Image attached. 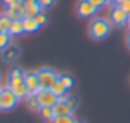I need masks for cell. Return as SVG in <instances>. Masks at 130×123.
<instances>
[{
	"instance_id": "cell-11",
	"label": "cell",
	"mask_w": 130,
	"mask_h": 123,
	"mask_svg": "<svg viewBox=\"0 0 130 123\" xmlns=\"http://www.w3.org/2000/svg\"><path fill=\"white\" fill-rule=\"evenodd\" d=\"M41 10H43V8L40 7V3L36 2V0L25 3V16H28V18H35V16L38 15Z\"/></svg>"
},
{
	"instance_id": "cell-15",
	"label": "cell",
	"mask_w": 130,
	"mask_h": 123,
	"mask_svg": "<svg viewBox=\"0 0 130 123\" xmlns=\"http://www.w3.org/2000/svg\"><path fill=\"white\" fill-rule=\"evenodd\" d=\"M58 80H59L61 84L64 85V89H66L68 92H69L71 89L74 87V79H73L71 76H68V74H59V79H58Z\"/></svg>"
},
{
	"instance_id": "cell-24",
	"label": "cell",
	"mask_w": 130,
	"mask_h": 123,
	"mask_svg": "<svg viewBox=\"0 0 130 123\" xmlns=\"http://www.w3.org/2000/svg\"><path fill=\"white\" fill-rule=\"evenodd\" d=\"M89 2H91L92 5H94L95 8L99 10V8H102V7H104L105 3H107V0H89Z\"/></svg>"
},
{
	"instance_id": "cell-5",
	"label": "cell",
	"mask_w": 130,
	"mask_h": 123,
	"mask_svg": "<svg viewBox=\"0 0 130 123\" xmlns=\"http://www.w3.org/2000/svg\"><path fill=\"white\" fill-rule=\"evenodd\" d=\"M110 22L114 23L115 26H124L130 22V15H127L119 5H115L114 8L110 10Z\"/></svg>"
},
{
	"instance_id": "cell-6",
	"label": "cell",
	"mask_w": 130,
	"mask_h": 123,
	"mask_svg": "<svg viewBox=\"0 0 130 123\" xmlns=\"http://www.w3.org/2000/svg\"><path fill=\"white\" fill-rule=\"evenodd\" d=\"M36 97H38L40 105H41V107H53V105L56 104L58 100H59V97H58V95L54 94L51 89H46V90H40L38 94H36Z\"/></svg>"
},
{
	"instance_id": "cell-4",
	"label": "cell",
	"mask_w": 130,
	"mask_h": 123,
	"mask_svg": "<svg viewBox=\"0 0 130 123\" xmlns=\"http://www.w3.org/2000/svg\"><path fill=\"white\" fill-rule=\"evenodd\" d=\"M5 15L8 16V18H12L13 22H17V20H23V18H25V3H23L22 0H18V2L8 5L7 10H5Z\"/></svg>"
},
{
	"instance_id": "cell-14",
	"label": "cell",
	"mask_w": 130,
	"mask_h": 123,
	"mask_svg": "<svg viewBox=\"0 0 130 123\" xmlns=\"http://www.w3.org/2000/svg\"><path fill=\"white\" fill-rule=\"evenodd\" d=\"M8 33H10L12 36H20V35H23V33H25V28H23V22H22V20H17V22H13V25L10 26Z\"/></svg>"
},
{
	"instance_id": "cell-20",
	"label": "cell",
	"mask_w": 130,
	"mask_h": 123,
	"mask_svg": "<svg viewBox=\"0 0 130 123\" xmlns=\"http://www.w3.org/2000/svg\"><path fill=\"white\" fill-rule=\"evenodd\" d=\"M63 100H66L68 104L71 105V107H73V110H76V107H77V104H79V100H77L76 97H74V95H71V94H66V95H63Z\"/></svg>"
},
{
	"instance_id": "cell-22",
	"label": "cell",
	"mask_w": 130,
	"mask_h": 123,
	"mask_svg": "<svg viewBox=\"0 0 130 123\" xmlns=\"http://www.w3.org/2000/svg\"><path fill=\"white\" fill-rule=\"evenodd\" d=\"M36 2L40 3V7H41L43 10H46V8H50V7H53L56 0H36Z\"/></svg>"
},
{
	"instance_id": "cell-25",
	"label": "cell",
	"mask_w": 130,
	"mask_h": 123,
	"mask_svg": "<svg viewBox=\"0 0 130 123\" xmlns=\"http://www.w3.org/2000/svg\"><path fill=\"white\" fill-rule=\"evenodd\" d=\"M2 2H3V5H7V7H8V5H12V3L18 2V0H2Z\"/></svg>"
},
{
	"instance_id": "cell-12",
	"label": "cell",
	"mask_w": 130,
	"mask_h": 123,
	"mask_svg": "<svg viewBox=\"0 0 130 123\" xmlns=\"http://www.w3.org/2000/svg\"><path fill=\"white\" fill-rule=\"evenodd\" d=\"M25 104H26V108H28L30 112H40V108H41L36 94H30L28 97L25 98Z\"/></svg>"
},
{
	"instance_id": "cell-9",
	"label": "cell",
	"mask_w": 130,
	"mask_h": 123,
	"mask_svg": "<svg viewBox=\"0 0 130 123\" xmlns=\"http://www.w3.org/2000/svg\"><path fill=\"white\" fill-rule=\"evenodd\" d=\"M53 112H54V115H56V117H59V115H73L74 110H73V107H71L66 100L59 98V100L53 105Z\"/></svg>"
},
{
	"instance_id": "cell-3",
	"label": "cell",
	"mask_w": 130,
	"mask_h": 123,
	"mask_svg": "<svg viewBox=\"0 0 130 123\" xmlns=\"http://www.w3.org/2000/svg\"><path fill=\"white\" fill-rule=\"evenodd\" d=\"M20 98L15 95V92L10 87H3L0 89V110H12Z\"/></svg>"
},
{
	"instance_id": "cell-26",
	"label": "cell",
	"mask_w": 130,
	"mask_h": 123,
	"mask_svg": "<svg viewBox=\"0 0 130 123\" xmlns=\"http://www.w3.org/2000/svg\"><path fill=\"white\" fill-rule=\"evenodd\" d=\"M2 31H7L5 30V25H3V20H2V15H0V33Z\"/></svg>"
},
{
	"instance_id": "cell-1",
	"label": "cell",
	"mask_w": 130,
	"mask_h": 123,
	"mask_svg": "<svg viewBox=\"0 0 130 123\" xmlns=\"http://www.w3.org/2000/svg\"><path fill=\"white\" fill-rule=\"evenodd\" d=\"M112 30V23L105 18H95L91 22L89 25V35L94 39H105L109 35H110Z\"/></svg>"
},
{
	"instance_id": "cell-30",
	"label": "cell",
	"mask_w": 130,
	"mask_h": 123,
	"mask_svg": "<svg viewBox=\"0 0 130 123\" xmlns=\"http://www.w3.org/2000/svg\"><path fill=\"white\" fill-rule=\"evenodd\" d=\"M76 123H79V121H76Z\"/></svg>"
},
{
	"instance_id": "cell-2",
	"label": "cell",
	"mask_w": 130,
	"mask_h": 123,
	"mask_svg": "<svg viewBox=\"0 0 130 123\" xmlns=\"http://www.w3.org/2000/svg\"><path fill=\"white\" fill-rule=\"evenodd\" d=\"M36 74H38V80H40L41 90L53 89V85L58 82V77H59V74L54 69H51V67H41L40 71H36Z\"/></svg>"
},
{
	"instance_id": "cell-8",
	"label": "cell",
	"mask_w": 130,
	"mask_h": 123,
	"mask_svg": "<svg viewBox=\"0 0 130 123\" xmlns=\"http://www.w3.org/2000/svg\"><path fill=\"white\" fill-rule=\"evenodd\" d=\"M25 84L28 87L30 94H38L41 90L40 87V80H38V74L36 72H25Z\"/></svg>"
},
{
	"instance_id": "cell-10",
	"label": "cell",
	"mask_w": 130,
	"mask_h": 123,
	"mask_svg": "<svg viewBox=\"0 0 130 123\" xmlns=\"http://www.w3.org/2000/svg\"><path fill=\"white\" fill-rule=\"evenodd\" d=\"M2 57H3V61H7V63H13V61H17L20 57V48L13 46V44L7 46L5 49L2 51Z\"/></svg>"
},
{
	"instance_id": "cell-16",
	"label": "cell",
	"mask_w": 130,
	"mask_h": 123,
	"mask_svg": "<svg viewBox=\"0 0 130 123\" xmlns=\"http://www.w3.org/2000/svg\"><path fill=\"white\" fill-rule=\"evenodd\" d=\"M40 117L43 118V120H53L56 115H54V112H53V107H41L40 108Z\"/></svg>"
},
{
	"instance_id": "cell-7",
	"label": "cell",
	"mask_w": 130,
	"mask_h": 123,
	"mask_svg": "<svg viewBox=\"0 0 130 123\" xmlns=\"http://www.w3.org/2000/svg\"><path fill=\"white\" fill-rule=\"evenodd\" d=\"M95 12H97V8H95L89 0H81V2L77 3V13H79V16H83V18H91L92 15H95Z\"/></svg>"
},
{
	"instance_id": "cell-18",
	"label": "cell",
	"mask_w": 130,
	"mask_h": 123,
	"mask_svg": "<svg viewBox=\"0 0 130 123\" xmlns=\"http://www.w3.org/2000/svg\"><path fill=\"white\" fill-rule=\"evenodd\" d=\"M51 123H76L73 115H59V117H54Z\"/></svg>"
},
{
	"instance_id": "cell-21",
	"label": "cell",
	"mask_w": 130,
	"mask_h": 123,
	"mask_svg": "<svg viewBox=\"0 0 130 123\" xmlns=\"http://www.w3.org/2000/svg\"><path fill=\"white\" fill-rule=\"evenodd\" d=\"M35 20H36V23H38L40 26L46 25V23H48V15H46V12H44V10H41V12H40L38 15L35 16Z\"/></svg>"
},
{
	"instance_id": "cell-29",
	"label": "cell",
	"mask_w": 130,
	"mask_h": 123,
	"mask_svg": "<svg viewBox=\"0 0 130 123\" xmlns=\"http://www.w3.org/2000/svg\"><path fill=\"white\" fill-rule=\"evenodd\" d=\"M128 46H130V36H128Z\"/></svg>"
},
{
	"instance_id": "cell-28",
	"label": "cell",
	"mask_w": 130,
	"mask_h": 123,
	"mask_svg": "<svg viewBox=\"0 0 130 123\" xmlns=\"http://www.w3.org/2000/svg\"><path fill=\"white\" fill-rule=\"evenodd\" d=\"M22 2H23V3H26V2H33V0H22Z\"/></svg>"
},
{
	"instance_id": "cell-23",
	"label": "cell",
	"mask_w": 130,
	"mask_h": 123,
	"mask_svg": "<svg viewBox=\"0 0 130 123\" xmlns=\"http://www.w3.org/2000/svg\"><path fill=\"white\" fill-rule=\"evenodd\" d=\"M119 7H120L127 15H130V0H122V2L119 3Z\"/></svg>"
},
{
	"instance_id": "cell-17",
	"label": "cell",
	"mask_w": 130,
	"mask_h": 123,
	"mask_svg": "<svg viewBox=\"0 0 130 123\" xmlns=\"http://www.w3.org/2000/svg\"><path fill=\"white\" fill-rule=\"evenodd\" d=\"M10 41H12V35L8 31L0 33V51H3L7 46H10Z\"/></svg>"
},
{
	"instance_id": "cell-19",
	"label": "cell",
	"mask_w": 130,
	"mask_h": 123,
	"mask_svg": "<svg viewBox=\"0 0 130 123\" xmlns=\"http://www.w3.org/2000/svg\"><path fill=\"white\" fill-rule=\"evenodd\" d=\"M58 79H59V77H58ZM51 90H53V92H54V94H56V95H58V97H59V98H61V97H63V95H66V94H69V92H68V90H66V89H64V85H63V84H61V82H59V80H58V82H56V84H54V85H53V89H51Z\"/></svg>"
},
{
	"instance_id": "cell-31",
	"label": "cell",
	"mask_w": 130,
	"mask_h": 123,
	"mask_svg": "<svg viewBox=\"0 0 130 123\" xmlns=\"http://www.w3.org/2000/svg\"><path fill=\"white\" fill-rule=\"evenodd\" d=\"M128 23H130V22H128Z\"/></svg>"
},
{
	"instance_id": "cell-13",
	"label": "cell",
	"mask_w": 130,
	"mask_h": 123,
	"mask_svg": "<svg viewBox=\"0 0 130 123\" xmlns=\"http://www.w3.org/2000/svg\"><path fill=\"white\" fill-rule=\"evenodd\" d=\"M22 22H23V28H25V33H35V31H38L40 25L36 23V20H35V18H28V16H25Z\"/></svg>"
},
{
	"instance_id": "cell-27",
	"label": "cell",
	"mask_w": 130,
	"mask_h": 123,
	"mask_svg": "<svg viewBox=\"0 0 130 123\" xmlns=\"http://www.w3.org/2000/svg\"><path fill=\"white\" fill-rule=\"evenodd\" d=\"M109 2H114V3H115V5H119V3H120V2H122V0H107V3H109Z\"/></svg>"
}]
</instances>
